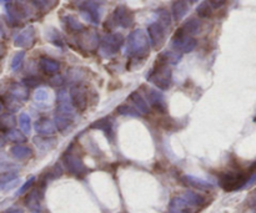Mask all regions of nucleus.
Instances as JSON below:
<instances>
[{
    "label": "nucleus",
    "instance_id": "1",
    "mask_svg": "<svg viewBox=\"0 0 256 213\" xmlns=\"http://www.w3.org/2000/svg\"><path fill=\"white\" fill-rule=\"evenodd\" d=\"M75 107L72 106L68 92L62 90L56 95V111L54 116V125L58 131L64 132L68 127L72 126L75 116Z\"/></svg>",
    "mask_w": 256,
    "mask_h": 213
},
{
    "label": "nucleus",
    "instance_id": "2",
    "mask_svg": "<svg viewBox=\"0 0 256 213\" xmlns=\"http://www.w3.org/2000/svg\"><path fill=\"white\" fill-rule=\"evenodd\" d=\"M150 51V41L148 34L142 29L132 31L126 40V52L135 59L148 56Z\"/></svg>",
    "mask_w": 256,
    "mask_h": 213
},
{
    "label": "nucleus",
    "instance_id": "3",
    "mask_svg": "<svg viewBox=\"0 0 256 213\" xmlns=\"http://www.w3.org/2000/svg\"><path fill=\"white\" fill-rule=\"evenodd\" d=\"M146 80L162 91L169 89L172 82V72L169 64L158 57L152 69L148 72Z\"/></svg>",
    "mask_w": 256,
    "mask_h": 213
},
{
    "label": "nucleus",
    "instance_id": "4",
    "mask_svg": "<svg viewBox=\"0 0 256 213\" xmlns=\"http://www.w3.org/2000/svg\"><path fill=\"white\" fill-rule=\"evenodd\" d=\"M256 169V164L252 169L249 170V172H242V171H234V172H225L222 176L219 177V185L224 191L226 192H232L238 191V190H242L246 186L248 180L250 179L252 174H254Z\"/></svg>",
    "mask_w": 256,
    "mask_h": 213
},
{
    "label": "nucleus",
    "instance_id": "5",
    "mask_svg": "<svg viewBox=\"0 0 256 213\" xmlns=\"http://www.w3.org/2000/svg\"><path fill=\"white\" fill-rule=\"evenodd\" d=\"M124 44V36L119 32H110L102 39L99 44L100 54L104 57H110L119 52L120 47Z\"/></svg>",
    "mask_w": 256,
    "mask_h": 213
},
{
    "label": "nucleus",
    "instance_id": "6",
    "mask_svg": "<svg viewBox=\"0 0 256 213\" xmlns=\"http://www.w3.org/2000/svg\"><path fill=\"white\" fill-rule=\"evenodd\" d=\"M196 39L192 36V35H188L186 32H184L182 27H179L172 37V47L176 51H179L180 54H189V52H192L196 47Z\"/></svg>",
    "mask_w": 256,
    "mask_h": 213
},
{
    "label": "nucleus",
    "instance_id": "7",
    "mask_svg": "<svg viewBox=\"0 0 256 213\" xmlns=\"http://www.w3.org/2000/svg\"><path fill=\"white\" fill-rule=\"evenodd\" d=\"M69 97L72 106L79 111H84L88 107V89L84 84L76 82L72 85L70 87Z\"/></svg>",
    "mask_w": 256,
    "mask_h": 213
},
{
    "label": "nucleus",
    "instance_id": "8",
    "mask_svg": "<svg viewBox=\"0 0 256 213\" xmlns=\"http://www.w3.org/2000/svg\"><path fill=\"white\" fill-rule=\"evenodd\" d=\"M64 165L70 174L76 177H80V179L88 174V167L85 166L84 162L79 157L75 156L74 154H72V152L66 151V154L64 155Z\"/></svg>",
    "mask_w": 256,
    "mask_h": 213
},
{
    "label": "nucleus",
    "instance_id": "9",
    "mask_svg": "<svg viewBox=\"0 0 256 213\" xmlns=\"http://www.w3.org/2000/svg\"><path fill=\"white\" fill-rule=\"evenodd\" d=\"M112 19L114 25L124 27V29H128V27H130L134 24V14L125 5H119V6L115 7L114 12L112 15Z\"/></svg>",
    "mask_w": 256,
    "mask_h": 213
},
{
    "label": "nucleus",
    "instance_id": "10",
    "mask_svg": "<svg viewBox=\"0 0 256 213\" xmlns=\"http://www.w3.org/2000/svg\"><path fill=\"white\" fill-rule=\"evenodd\" d=\"M166 27L160 24L159 21H154L148 26V37L150 44L154 49H159L164 45L165 36H166Z\"/></svg>",
    "mask_w": 256,
    "mask_h": 213
},
{
    "label": "nucleus",
    "instance_id": "11",
    "mask_svg": "<svg viewBox=\"0 0 256 213\" xmlns=\"http://www.w3.org/2000/svg\"><path fill=\"white\" fill-rule=\"evenodd\" d=\"M146 102H149L150 106L158 111L159 114H166L168 112V105L166 101L164 99V95L162 92H160L159 90L152 89V87H146Z\"/></svg>",
    "mask_w": 256,
    "mask_h": 213
},
{
    "label": "nucleus",
    "instance_id": "12",
    "mask_svg": "<svg viewBox=\"0 0 256 213\" xmlns=\"http://www.w3.org/2000/svg\"><path fill=\"white\" fill-rule=\"evenodd\" d=\"M79 7L80 15L86 20L88 22L99 24L100 21V2L89 1L82 4Z\"/></svg>",
    "mask_w": 256,
    "mask_h": 213
},
{
    "label": "nucleus",
    "instance_id": "13",
    "mask_svg": "<svg viewBox=\"0 0 256 213\" xmlns=\"http://www.w3.org/2000/svg\"><path fill=\"white\" fill-rule=\"evenodd\" d=\"M35 42V29L34 26H26L22 29L19 34L15 36L14 45L16 47H22V49H29Z\"/></svg>",
    "mask_w": 256,
    "mask_h": 213
},
{
    "label": "nucleus",
    "instance_id": "14",
    "mask_svg": "<svg viewBox=\"0 0 256 213\" xmlns=\"http://www.w3.org/2000/svg\"><path fill=\"white\" fill-rule=\"evenodd\" d=\"M84 32H82L79 36V44L82 45L84 49L89 50V51H92V50L96 49L98 46H99L100 41H99V35H98L96 31H94V30H82Z\"/></svg>",
    "mask_w": 256,
    "mask_h": 213
},
{
    "label": "nucleus",
    "instance_id": "15",
    "mask_svg": "<svg viewBox=\"0 0 256 213\" xmlns=\"http://www.w3.org/2000/svg\"><path fill=\"white\" fill-rule=\"evenodd\" d=\"M35 131L38 132V135L44 137H50L58 131L56 127H55L54 121L49 120L48 117H42V119L38 120L35 122Z\"/></svg>",
    "mask_w": 256,
    "mask_h": 213
},
{
    "label": "nucleus",
    "instance_id": "16",
    "mask_svg": "<svg viewBox=\"0 0 256 213\" xmlns=\"http://www.w3.org/2000/svg\"><path fill=\"white\" fill-rule=\"evenodd\" d=\"M169 210L170 211H178L182 213H195L196 207L190 205L189 202L184 199V196H179L174 197V199L172 200V202H170L169 205Z\"/></svg>",
    "mask_w": 256,
    "mask_h": 213
},
{
    "label": "nucleus",
    "instance_id": "17",
    "mask_svg": "<svg viewBox=\"0 0 256 213\" xmlns=\"http://www.w3.org/2000/svg\"><path fill=\"white\" fill-rule=\"evenodd\" d=\"M39 67L44 74L55 75L60 70V64L56 60L48 56H42L39 60Z\"/></svg>",
    "mask_w": 256,
    "mask_h": 213
},
{
    "label": "nucleus",
    "instance_id": "18",
    "mask_svg": "<svg viewBox=\"0 0 256 213\" xmlns=\"http://www.w3.org/2000/svg\"><path fill=\"white\" fill-rule=\"evenodd\" d=\"M182 181H184L188 186L192 187V189L195 190L209 191V190L214 189V186H212L210 182L205 181V180H202V179H198V177L192 176V175H185V176L182 177Z\"/></svg>",
    "mask_w": 256,
    "mask_h": 213
},
{
    "label": "nucleus",
    "instance_id": "19",
    "mask_svg": "<svg viewBox=\"0 0 256 213\" xmlns=\"http://www.w3.org/2000/svg\"><path fill=\"white\" fill-rule=\"evenodd\" d=\"M129 100L134 104L135 109H136L140 114L142 115L150 114L149 105H148L146 100L142 96V94H140L139 91H132V94L129 95Z\"/></svg>",
    "mask_w": 256,
    "mask_h": 213
},
{
    "label": "nucleus",
    "instance_id": "20",
    "mask_svg": "<svg viewBox=\"0 0 256 213\" xmlns=\"http://www.w3.org/2000/svg\"><path fill=\"white\" fill-rule=\"evenodd\" d=\"M9 92L20 101H25L29 97V87L22 82H12L9 87Z\"/></svg>",
    "mask_w": 256,
    "mask_h": 213
},
{
    "label": "nucleus",
    "instance_id": "21",
    "mask_svg": "<svg viewBox=\"0 0 256 213\" xmlns=\"http://www.w3.org/2000/svg\"><path fill=\"white\" fill-rule=\"evenodd\" d=\"M188 11H189V2H188V0H176V1H174L172 12V16H174V19L176 21H180V20L184 19Z\"/></svg>",
    "mask_w": 256,
    "mask_h": 213
},
{
    "label": "nucleus",
    "instance_id": "22",
    "mask_svg": "<svg viewBox=\"0 0 256 213\" xmlns=\"http://www.w3.org/2000/svg\"><path fill=\"white\" fill-rule=\"evenodd\" d=\"M12 157H15L16 160H26L30 159L32 156V151L30 147L24 146L22 144H16L10 149Z\"/></svg>",
    "mask_w": 256,
    "mask_h": 213
},
{
    "label": "nucleus",
    "instance_id": "23",
    "mask_svg": "<svg viewBox=\"0 0 256 213\" xmlns=\"http://www.w3.org/2000/svg\"><path fill=\"white\" fill-rule=\"evenodd\" d=\"M62 21H64L66 29L72 32H80L85 29L84 24L80 22V20L76 16H74V15H65L62 17Z\"/></svg>",
    "mask_w": 256,
    "mask_h": 213
},
{
    "label": "nucleus",
    "instance_id": "24",
    "mask_svg": "<svg viewBox=\"0 0 256 213\" xmlns=\"http://www.w3.org/2000/svg\"><path fill=\"white\" fill-rule=\"evenodd\" d=\"M182 196H184V199L186 200L190 205H192V206L196 207V209H202V207H204L205 205L208 204L206 199H205L204 196H202V195L196 194V192L186 191Z\"/></svg>",
    "mask_w": 256,
    "mask_h": 213
},
{
    "label": "nucleus",
    "instance_id": "25",
    "mask_svg": "<svg viewBox=\"0 0 256 213\" xmlns=\"http://www.w3.org/2000/svg\"><path fill=\"white\" fill-rule=\"evenodd\" d=\"M90 129H96L102 130L105 132V135H112V122L110 117H102V119L98 120V121L92 122L90 125Z\"/></svg>",
    "mask_w": 256,
    "mask_h": 213
},
{
    "label": "nucleus",
    "instance_id": "26",
    "mask_svg": "<svg viewBox=\"0 0 256 213\" xmlns=\"http://www.w3.org/2000/svg\"><path fill=\"white\" fill-rule=\"evenodd\" d=\"M200 27H202V24H200L199 20L196 17H190L188 21L184 22V25L182 26V29L184 30V32H186L188 35H196L198 32L200 31Z\"/></svg>",
    "mask_w": 256,
    "mask_h": 213
},
{
    "label": "nucleus",
    "instance_id": "27",
    "mask_svg": "<svg viewBox=\"0 0 256 213\" xmlns=\"http://www.w3.org/2000/svg\"><path fill=\"white\" fill-rule=\"evenodd\" d=\"M212 11H214V7L210 4L209 0H205V1L200 2L196 7L198 16L202 17V19H208V17H212Z\"/></svg>",
    "mask_w": 256,
    "mask_h": 213
},
{
    "label": "nucleus",
    "instance_id": "28",
    "mask_svg": "<svg viewBox=\"0 0 256 213\" xmlns=\"http://www.w3.org/2000/svg\"><path fill=\"white\" fill-rule=\"evenodd\" d=\"M46 39L49 40L52 44L56 45V46H64V40H62V36L60 35V32L58 31L54 27H50V29L46 30Z\"/></svg>",
    "mask_w": 256,
    "mask_h": 213
},
{
    "label": "nucleus",
    "instance_id": "29",
    "mask_svg": "<svg viewBox=\"0 0 256 213\" xmlns=\"http://www.w3.org/2000/svg\"><path fill=\"white\" fill-rule=\"evenodd\" d=\"M6 139L9 140V141L15 142V144H22V142L26 141V136H25L24 132L19 131V130H14V129L8 130Z\"/></svg>",
    "mask_w": 256,
    "mask_h": 213
},
{
    "label": "nucleus",
    "instance_id": "30",
    "mask_svg": "<svg viewBox=\"0 0 256 213\" xmlns=\"http://www.w3.org/2000/svg\"><path fill=\"white\" fill-rule=\"evenodd\" d=\"M116 114L122 115V116H132V117H138L142 115L136 109H135V107L130 106V105L128 104H122L120 105V106H118Z\"/></svg>",
    "mask_w": 256,
    "mask_h": 213
},
{
    "label": "nucleus",
    "instance_id": "31",
    "mask_svg": "<svg viewBox=\"0 0 256 213\" xmlns=\"http://www.w3.org/2000/svg\"><path fill=\"white\" fill-rule=\"evenodd\" d=\"M15 126V117L12 112H5L0 115V127L4 130H10Z\"/></svg>",
    "mask_w": 256,
    "mask_h": 213
},
{
    "label": "nucleus",
    "instance_id": "32",
    "mask_svg": "<svg viewBox=\"0 0 256 213\" xmlns=\"http://www.w3.org/2000/svg\"><path fill=\"white\" fill-rule=\"evenodd\" d=\"M19 126L20 130L24 132L25 135H29L30 131H32V120H30V116L25 112L19 115Z\"/></svg>",
    "mask_w": 256,
    "mask_h": 213
},
{
    "label": "nucleus",
    "instance_id": "33",
    "mask_svg": "<svg viewBox=\"0 0 256 213\" xmlns=\"http://www.w3.org/2000/svg\"><path fill=\"white\" fill-rule=\"evenodd\" d=\"M5 106H6V109L10 112H15L22 107V102H20V100H18L16 97H14L10 94L8 96H5Z\"/></svg>",
    "mask_w": 256,
    "mask_h": 213
},
{
    "label": "nucleus",
    "instance_id": "34",
    "mask_svg": "<svg viewBox=\"0 0 256 213\" xmlns=\"http://www.w3.org/2000/svg\"><path fill=\"white\" fill-rule=\"evenodd\" d=\"M158 16H159V20L158 21L162 25H164L165 27H169L172 25V15L166 9H159L156 11Z\"/></svg>",
    "mask_w": 256,
    "mask_h": 213
},
{
    "label": "nucleus",
    "instance_id": "35",
    "mask_svg": "<svg viewBox=\"0 0 256 213\" xmlns=\"http://www.w3.org/2000/svg\"><path fill=\"white\" fill-rule=\"evenodd\" d=\"M25 57V51L24 50H22V51H18L16 54L12 56V64H10V66H12V70H18L20 67V65L22 64V60H24Z\"/></svg>",
    "mask_w": 256,
    "mask_h": 213
},
{
    "label": "nucleus",
    "instance_id": "36",
    "mask_svg": "<svg viewBox=\"0 0 256 213\" xmlns=\"http://www.w3.org/2000/svg\"><path fill=\"white\" fill-rule=\"evenodd\" d=\"M22 84L26 85L28 87H39L44 84V81L38 76H28L22 80Z\"/></svg>",
    "mask_w": 256,
    "mask_h": 213
},
{
    "label": "nucleus",
    "instance_id": "37",
    "mask_svg": "<svg viewBox=\"0 0 256 213\" xmlns=\"http://www.w3.org/2000/svg\"><path fill=\"white\" fill-rule=\"evenodd\" d=\"M34 182H35V177L32 176L29 180H28L26 182H25L24 185H22V187H20V190L15 195H16V196H22V194H25V192H28L30 189H32V184H34Z\"/></svg>",
    "mask_w": 256,
    "mask_h": 213
},
{
    "label": "nucleus",
    "instance_id": "38",
    "mask_svg": "<svg viewBox=\"0 0 256 213\" xmlns=\"http://www.w3.org/2000/svg\"><path fill=\"white\" fill-rule=\"evenodd\" d=\"M34 97H35V101L45 102L48 99H49V95H48L46 90L39 89V90H36V92H35V96Z\"/></svg>",
    "mask_w": 256,
    "mask_h": 213
},
{
    "label": "nucleus",
    "instance_id": "39",
    "mask_svg": "<svg viewBox=\"0 0 256 213\" xmlns=\"http://www.w3.org/2000/svg\"><path fill=\"white\" fill-rule=\"evenodd\" d=\"M34 1L35 4L39 5V6L45 7V9H50V7L54 6L56 0H34Z\"/></svg>",
    "mask_w": 256,
    "mask_h": 213
},
{
    "label": "nucleus",
    "instance_id": "40",
    "mask_svg": "<svg viewBox=\"0 0 256 213\" xmlns=\"http://www.w3.org/2000/svg\"><path fill=\"white\" fill-rule=\"evenodd\" d=\"M249 206L252 211L256 212V191L252 192L249 197Z\"/></svg>",
    "mask_w": 256,
    "mask_h": 213
},
{
    "label": "nucleus",
    "instance_id": "41",
    "mask_svg": "<svg viewBox=\"0 0 256 213\" xmlns=\"http://www.w3.org/2000/svg\"><path fill=\"white\" fill-rule=\"evenodd\" d=\"M52 76H54V77H52V80H50V81H52V85H62V76H59V75L58 74H55V75H52Z\"/></svg>",
    "mask_w": 256,
    "mask_h": 213
},
{
    "label": "nucleus",
    "instance_id": "42",
    "mask_svg": "<svg viewBox=\"0 0 256 213\" xmlns=\"http://www.w3.org/2000/svg\"><path fill=\"white\" fill-rule=\"evenodd\" d=\"M89 1H95V2H100V4H102V0H72V4H75L76 6H80V5L84 4V2H89Z\"/></svg>",
    "mask_w": 256,
    "mask_h": 213
},
{
    "label": "nucleus",
    "instance_id": "43",
    "mask_svg": "<svg viewBox=\"0 0 256 213\" xmlns=\"http://www.w3.org/2000/svg\"><path fill=\"white\" fill-rule=\"evenodd\" d=\"M226 0H209L210 4L212 5V7H220L225 4Z\"/></svg>",
    "mask_w": 256,
    "mask_h": 213
},
{
    "label": "nucleus",
    "instance_id": "44",
    "mask_svg": "<svg viewBox=\"0 0 256 213\" xmlns=\"http://www.w3.org/2000/svg\"><path fill=\"white\" fill-rule=\"evenodd\" d=\"M5 52H6V47H5L4 44H2V42H0V59L4 56Z\"/></svg>",
    "mask_w": 256,
    "mask_h": 213
},
{
    "label": "nucleus",
    "instance_id": "45",
    "mask_svg": "<svg viewBox=\"0 0 256 213\" xmlns=\"http://www.w3.org/2000/svg\"><path fill=\"white\" fill-rule=\"evenodd\" d=\"M2 213H22V210L12 209V210H8V211H5V212H2Z\"/></svg>",
    "mask_w": 256,
    "mask_h": 213
},
{
    "label": "nucleus",
    "instance_id": "46",
    "mask_svg": "<svg viewBox=\"0 0 256 213\" xmlns=\"http://www.w3.org/2000/svg\"><path fill=\"white\" fill-rule=\"evenodd\" d=\"M4 145H5V139L2 136H0V149L4 147Z\"/></svg>",
    "mask_w": 256,
    "mask_h": 213
},
{
    "label": "nucleus",
    "instance_id": "47",
    "mask_svg": "<svg viewBox=\"0 0 256 213\" xmlns=\"http://www.w3.org/2000/svg\"><path fill=\"white\" fill-rule=\"evenodd\" d=\"M199 0H189V2H192V4H195V2H198Z\"/></svg>",
    "mask_w": 256,
    "mask_h": 213
},
{
    "label": "nucleus",
    "instance_id": "48",
    "mask_svg": "<svg viewBox=\"0 0 256 213\" xmlns=\"http://www.w3.org/2000/svg\"><path fill=\"white\" fill-rule=\"evenodd\" d=\"M2 101H0V114H2Z\"/></svg>",
    "mask_w": 256,
    "mask_h": 213
},
{
    "label": "nucleus",
    "instance_id": "49",
    "mask_svg": "<svg viewBox=\"0 0 256 213\" xmlns=\"http://www.w3.org/2000/svg\"><path fill=\"white\" fill-rule=\"evenodd\" d=\"M0 36H2V25H0Z\"/></svg>",
    "mask_w": 256,
    "mask_h": 213
},
{
    "label": "nucleus",
    "instance_id": "50",
    "mask_svg": "<svg viewBox=\"0 0 256 213\" xmlns=\"http://www.w3.org/2000/svg\"><path fill=\"white\" fill-rule=\"evenodd\" d=\"M255 184H256V182H255Z\"/></svg>",
    "mask_w": 256,
    "mask_h": 213
}]
</instances>
